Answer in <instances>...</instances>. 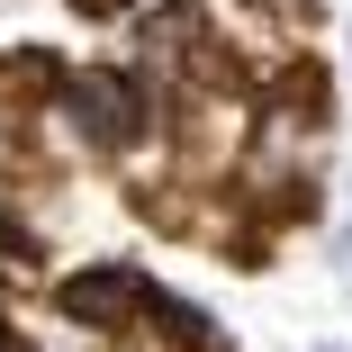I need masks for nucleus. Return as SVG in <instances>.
<instances>
[{
  "instance_id": "3",
  "label": "nucleus",
  "mask_w": 352,
  "mask_h": 352,
  "mask_svg": "<svg viewBox=\"0 0 352 352\" xmlns=\"http://www.w3.org/2000/svg\"><path fill=\"white\" fill-rule=\"evenodd\" d=\"M0 352H10V325H0Z\"/></svg>"
},
{
  "instance_id": "1",
  "label": "nucleus",
  "mask_w": 352,
  "mask_h": 352,
  "mask_svg": "<svg viewBox=\"0 0 352 352\" xmlns=\"http://www.w3.org/2000/svg\"><path fill=\"white\" fill-rule=\"evenodd\" d=\"M135 271H82V280H63V316H82V325H126L135 316Z\"/></svg>"
},
{
  "instance_id": "2",
  "label": "nucleus",
  "mask_w": 352,
  "mask_h": 352,
  "mask_svg": "<svg viewBox=\"0 0 352 352\" xmlns=\"http://www.w3.org/2000/svg\"><path fill=\"white\" fill-rule=\"evenodd\" d=\"M82 19H118V10H135V0H73Z\"/></svg>"
}]
</instances>
